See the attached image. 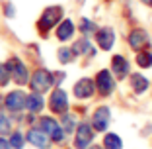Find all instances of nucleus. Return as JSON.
Returning a JSON list of instances; mask_svg holds the SVG:
<instances>
[{"label":"nucleus","instance_id":"obj_29","mask_svg":"<svg viewBox=\"0 0 152 149\" xmlns=\"http://www.w3.org/2000/svg\"><path fill=\"white\" fill-rule=\"evenodd\" d=\"M0 149H12L10 143H8V139H6L4 136H0Z\"/></svg>","mask_w":152,"mask_h":149},{"label":"nucleus","instance_id":"obj_7","mask_svg":"<svg viewBox=\"0 0 152 149\" xmlns=\"http://www.w3.org/2000/svg\"><path fill=\"white\" fill-rule=\"evenodd\" d=\"M94 139V128L90 124H80L76 128V139H74V147L76 149H86Z\"/></svg>","mask_w":152,"mask_h":149},{"label":"nucleus","instance_id":"obj_25","mask_svg":"<svg viewBox=\"0 0 152 149\" xmlns=\"http://www.w3.org/2000/svg\"><path fill=\"white\" fill-rule=\"evenodd\" d=\"M63 124H61V128H63V131H72L76 128V118L74 116H68L66 112L63 114Z\"/></svg>","mask_w":152,"mask_h":149},{"label":"nucleus","instance_id":"obj_21","mask_svg":"<svg viewBox=\"0 0 152 149\" xmlns=\"http://www.w3.org/2000/svg\"><path fill=\"white\" fill-rule=\"evenodd\" d=\"M57 55H58V61H61V63H64V65H66V63H72V61H74V57H76L74 51H72L70 47H61Z\"/></svg>","mask_w":152,"mask_h":149},{"label":"nucleus","instance_id":"obj_19","mask_svg":"<svg viewBox=\"0 0 152 149\" xmlns=\"http://www.w3.org/2000/svg\"><path fill=\"white\" fill-rule=\"evenodd\" d=\"M103 147L105 149H121L123 147V141L117 133H107V136L103 137Z\"/></svg>","mask_w":152,"mask_h":149},{"label":"nucleus","instance_id":"obj_9","mask_svg":"<svg viewBox=\"0 0 152 149\" xmlns=\"http://www.w3.org/2000/svg\"><path fill=\"white\" fill-rule=\"evenodd\" d=\"M96 86H98V90L102 92L103 96H107V94H111L113 92V86H115V81H113V77H111V73L109 71H99L98 75H96V82H94Z\"/></svg>","mask_w":152,"mask_h":149},{"label":"nucleus","instance_id":"obj_12","mask_svg":"<svg viewBox=\"0 0 152 149\" xmlns=\"http://www.w3.org/2000/svg\"><path fill=\"white\" fill-rule=\"evenodd\" d=\"M109 118H111V114H109V108L107 106H102V108H98L94 112V118H92V124H94V130L98 131H105L109 126Z\"/></svg>","mask_w":152,"mask_h":149},{"label":"nucleus","instance_id":"obj_31","mask_svg":"<svg viewBox=\"0 0 152 149\" xmlns=\"http://www.w3.org/2000/svg\"><path fill=\"white\" fill-rule=\"evenodd\" d=\"M142 2H150V0H142Z\"/></svg>","mask_w":152,"mask_h":149},{"label":"nucleus","instance_id":"obj_15","mask_svg":"<svg viewBox=\"0 0 152 149\" xmlns=\"http://www.w3.org/2000/svg\"><path fill=\"white\" fill-rule=\"evenodd\" d=\"M111 71L117 79H125L129 75V63L125 61V57H121V55H115L111 59Z\"/></svg>","mask_w":152,"mask_h":149},{"label":"nucleus","instance_id":"obj_23","mask_svg":"<svg viewBox=\"0 0 152 149\" xmlns=\"http://www.w3.org/2000/svg\"><path fill=\"white\" fill-rule=\"evenodd\" d=\"M137 63H139V67H142V69L152 67V53H148V51H139Z\"/></svg>","mask_w":152,"mask_h":149},{"label":"nucleus","instance_id":"obj_28","mask_svg":"<svg viewBox=\"0 0 152 149\" xmlns=\"http://www.w3.org/2000/svg\"><path fill=\"white\" fill-rule=\"evenodd\" d=\"M64 73H53V85H58V82H63L64 81Z\"/></svg>","mask_w":152,"mask_h":149},{"label":"nucleus","instance_id":"obj_20","mask_svg":"<svg viewBox=\"0 0 152 149\" xmlns=\"http://www.w3.org/2000/svg\"><path fill=\"white\" fill-rule=\"evenodd\" d=\"M72 51H74V55H94V49L90 47V41L88 39H80V41H76L74 47H72Z\"/></svg>","mask_w":152,"mask_h":149},{"label":"nucleus","instance_id":"obj_5","mask_svg":"<svg viewBox=\"0 0 152 149\" xmlns=\"http://www.w3.org/2000/svg\"><path fill=\"white\" fill-rule=\"evenodd\" d=\"M2 104H4V110H8L10 114L23 112V110H26V92L20 90V88H16V90L8 92V94L4 96Z\"/></svg>","mask_w":152,"mask_h":149},{"label":"nucleus","instance_id":"obj_2","mask_svg":"<svg viewBox=\"0 0 152 149\" xmlns=\"http://www.w3.org/2000/svg\"><path fill=\"white\" fill-rule=\"evenodd\" d=\"M61 20H63V8H61V6H49V8H45L43 14L39 16L37 27L41 30V33H47L49 30H53Z\"/></svg>","mask_w":152,"mask_h":149},{"label":"nucleus","instance_id":"obj_16","mask_svg":"<svg viewBox=\"0 0 152 149\" xmlns=\"http://www.w3.org/2000/svg\"><path fill=\"white\" fill-rule=\"evenodd\" d=\"M74 24L70 22V20H63V22L57 26V30H55V36H57V39L58 41H66V39H70L72 36H74Z\"/></svg>","mask_w":152,"mask_h":149},{"label":"nucleus","instance_id":"obj_18","mask_svg":"<svg viewBox=\"0 0 152 149\" xmlns=\"http://www.w3.org/2000/svg\"><path fill=\"white\" fill-rule=\"evenodd\" d=\"M8 143H10V147H12V149H22L23 143H26V137H23V133L20 130H12V131H10Z\"/></svg>","mask_w":152,"mask_h":149},{"label":"nucleus","instance_id":"obj_10","mask_svg":"<svg viewBox=\"0 0 152 149\" xmlns=\"http://www.w3.org/2000/svg\"><path fill=\"white\" fill-rule=\"evenodd\" d=\"M72 92H74L76 98H90V96L96 92V85H94L92 79H80V81L74 85Z\"/></svg>","mask_w":152,"mask_h":149},{"label":"nucleus","instance_id":"obj_11","mask_svg":"<svg viewBox=\"0 0 152 149\" xmlns=\"http://www.w3.org/2000/svg\"><path fill=\"white\" fill-rule=\"evenodd\" d=\"M148 43H150V37H148V33L144 32V30H133L129 36V45L133 47L134 51H142L144 47H148Z\"/></svg>","mask_w":152,"mask_h":149},{"label":"nucleus","instance_id":"obj_32","mask_svg":"<svg viewBox=\"0 0 152 149\" xmlns=\"http://www.w3.org/2000/svg\"><path fill=\"white\" fill-rule=\"evenodd\" d=\"M150 4H152V0H150Z\"/></svg>","mask_w":152,"mask_h":149},{"label":"nucleus","instance_id":"obj_13","mask_svg":"<svg viewBox=\"0 0 152 149\" xmlns=\"http://www.w3.org/2000/svg\"><path fill=\"white\" fill-rule=\"evenodd\" d=\"M96 41H98V45L103 51H109L113 47V43H115V32H113L111 27H102L96 33Z\"/></svg>","mask_w":152,"mask_h":149},{"label":"nucleus","instance_id":"obj_4","mask_svg":"<svg viewBox=\"0 0 152 149\" xmlns=\"http://www.w3.org/2000/svg\"><path fill=\"white\" fill-rule=\"evenodd\" d=\"M37 124H39V130L45 131V133L49 136L51 141H55V143H61V141H63L64 131H63L61 124H58L55 118H51V116H41Z\"/></svg>","mask_w":152,"mask_h":149},{"label":"nucleus","instance_id":"obj_8","mask_svg":"<svg viewBox=\"0 0 152 149\" xmlns=\"http://www.w3.org/2000/svg\"><path fill=\"white\" fill-rule=\"evenodd\" d=\"M26 141H29V143L33 145V147L37 149H47L53 141L49 139V136L45 133V131H41L39 128H31V130L26 133Z\"/></svg>","mask_w":152,"mask_h":149},{"label":"nucleus","instance_id":"obj_14","mask_svg":"<svg viewBox=\"0 0 152 149\" xmlns=\"http://www.w3.org/2000/svg\"><path fill=\"white\" fill-rule=\"evenodd\" d=\"M43 108H45L43 94H37V92L26 94V110H27L29 114H39Z\"/></svg>","mask_w":152,"mask_h":149},{"label":"nucleus","instance_id":"obj_30","mask_svg":"<svg viewBox=\"0 0 152 149\" xmlns=\"http://www.w3.org/2000/svg\"><path fill=\"white\" fill-rule=\"evenodd\" d=\"M90 149H102V147H98V145H96V147H90Z\"/></svg>","mask_w":152,"mask_h":149},{"label":"nucleus","instance_id":"obj_1","mask_svg":"<svg viewBox=\"0 0 152 149\" xmlns=\"http://www.w3.org/2000/svg\"><path fill=\"white\" fill-rule=\"evenodd\" d=\"M27 85L31 86V92L43 94V92H47L53 86V73L47 71V69H37V71L31 73Z\"/></svg>","mask_w":152,"mask_h":149},{"label":"nucleus","instance_id":"obj_17","mask_svg":"<svg viewBox=\"0 0 152 149\" xmlns=\"http://www.w3.org/2000/svg\"><path fill=\"white\" fill-rule=\"evenodd\" d=\"M131 86H133V92L142 94V92L148 88V79H144L142 75H139V73H134L133 77H131Z\"/></svg>","mask_w":152,"mask_h":149},{"label":"nucleus","instance_id":"obj_3","mask_svg":"<svg viewBox=\"0 0 152 149\" xmlns=\"http://www.w3.org/2000/svg\"><path fill=\"white\" fill-rule=\"evenodd\" d=\"M6 65H8L10 69V77H12V81L16 82V85H27V81H29V71H27L26 63H23L20 57H10L8 61H6Z\"/></svg>","mask_w":152,"mask_h":149},{"label":"nucleus","instance_id":"obj_24","mask_svg":"<svg viewBox=\"0 0 152 149\" xmlns=\"http://www.w3.org/2000/svg\"><path fill=\"white\" fill-rule=\"evenodd\" d=\"M12 81L10 77V69L6 63H0V86H8V82Z\"/></svg>","mask_w":152,"mask_h":149},{"label":"nucleus","instance_id":"obj_6","mask_svg":"<svg viewBox=\"0 0 152 149\" xmlns=\"http://www.w3.org/2000/svg\"><path fill=\"white\" fill-rule=\"evenodd\" d=\"M49 108L53 114H64L68 110V96L63 88H55L49 98Z\"/></svg>","mask_w":152,"mask_h":149},{"label":"nucleus","instance_id":"obj_26","mask_svg":"<svg viewBox=\"0 0 152 149\" xmlns=\"http://www.w3.org/2000/svg\"><path fill=\"white\" fill-rule=\"evenodd\" d=\"M94 30H96L94 22H90V20H86V18L80 22V32H82V33H92Z\"/></svg>","mask_w":152,"mask_h":149},{"label":"nucleus","instance_id":"obj_27","mask_svg":"<svg viewBox=\"0 0 152 149\" xmlns=\"http://www.w3.org/2000/svg\"><path fill=\"white\" fill-rule=\"evenodd\" d=\"M2 10H4L6 18H14V16H16V8H14L12 2H4V4H2Z\"/></svg>","mask_w":152,"mask_h":149},{"label":"nucleus","instance_id":"obj_22","mask_svg":"<svg viewBox=\"0 0 152 149\" xmlns=\"http://www.w3.org/2000/svg\"><path fill=\"white\" fill-rule=\"evenodd\" d=\"M12 130H14L12 128V120L0 110V136H6V133H10Z\"/></svg>","mask_w":152,"mask_h":149}]
</instances>
